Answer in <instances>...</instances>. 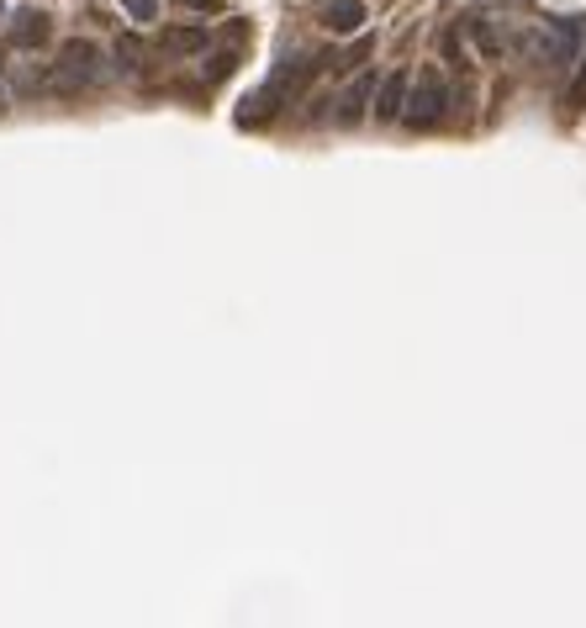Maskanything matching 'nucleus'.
Masks as SVG:
<instances>
[{
	"instance_id": "f03ea898",
	"label": "nucleus",
	"mask_w": 586,
	"mask_h": 628,
	"mask_svg": "<svg viewBox=\"0 0 586 628\" xmlns=\"http://www.w3.org/2000/svg\"><path fill=\"white\" fill-rule=\"evenodd\" d=\"M106 64V53L95 48L90 38H69L64 48H59V59L48 64L53 69V85L48 90H59V95H79V90H90V85H101V69Z\"/></svg>"
},
{
	"instance_id": "f257e3e1",
	"label": "nucleus",
	"mask_w": 586,
	"mask_h": 628,
	"mask_svg": "<svg viewBox=\"0 0 586 628\" xmlns=\"http://www.w3.org/2000/svg\"><path fill=\"white\" fill-rule=\"evenodd\" d=\"M449 106H455V85L444 79V69L423 64L418 79L407 85V112H402V127L429 132V127H438V121L449 117Z\"/></svg>"
},
{
	"instance_id": "20e7f679",
	"label": "nucleus",
	"mask_w": 586,
	"mask_h": 628,
	"mask_svg": "<svg viewBox=\"0 0 586 628\" xmlns=\"http://www.w3.org/2000/svg\"><path fill=\"white\" fill-rule=\"evenodd\" d=\"M11 53H38L53 42V16L42 11V5H22L16 16H11Z\"/></svg>"
},
{
	"instance_id": "7ed1b4c3",
	"label": "nucleus",
	"mask_w": 586,
	"mask_h": 628,
	"mask_svg": "<svg viewBox=\"0 0 586 628\" xmlns=\"http://www.w3.org/2000/svg\"><path fill=\"white\" fill-rule=\"evenodd\" d=\"M582 48H586V22L582 16H545L539 33H534V59L549 64V69H571V64H582Z\"/></svg>"
},
{
	"instance_id": "0eeeda50",
	"label": "nucleus",
	"mask_w": 586,
	"mask_h": 628,
	"mask_svg": "<svg viewBox=\"0 0 586 628\" xmlns=\"http://www.w3.org/2000/svg\"><path fill=\"white\" fill-rule=\"evenodd\" d=\"M212 48V27H201V22H191V27H164L158 33V53H169V59H195V53H206Z\"/></svg>"
},
{
	"instance_id": "6e6552de",
	"label": "nucleus",
	"mask_w": 586,
	"mask_h": 628,
	"mask_svg": "<svg viewBox=\"0 0 586 628\" xmlns=\"http://www.w3.org/2000/svg\"><path fill=\"white\" fill-rule=\"evenodd\" d=\"M370 101H375V75H359L349 90L333 101V106H339V112H333V121H339V127H359V121L370 117Z\"/></svg>"
},
{
	"instance_id": "9b49d317",
	"label": "nucleus",
	"mask_w": 586,
	"mask_h": 628,
	"mask_svg": "<svg viewBox=\"0 0 586 628\" xmlns=\"http://www.w3.org/2000/svg\"><path fill=\"white\" fill-rule=\"evenodd\" d=\"M0 22H5V0H0Z\"/></svg>"
},
{
	"instance_id": "1a4fd4ad",
	"label": "nucleus",
	"mask_w": 586,
	"mask_h": 628,
	"mask_svg": "<svg viewBox=\"0 0 586 628\" xmlns=\"http://www.w3.org/2000/svg\"><path fill=\"white\" fill-rule=\"evenodd\" d=\"M122 11H127L132 22H143V27H149V22H158V11H164V0H122Z\"/></svg>"
},
{
	"instance_id": "9d476101",
	"label": "nucleus",
	"mask_w": 586,
	"mask_h": 628,
	"mask_svg": "<svg viewBox=\"0 0 586 628\" xmlns=\"http://www.w3.org/2000/svg\"><path fill=\"white\" fill-rule=\"evenodd\" d=\"M180 5H191V11H217L222 0H180Z\"/></svg>"
},
{
	"instance_id": "423d86ee",
	"label": "nucleus",
	"mask_w": 586,
	"mask_h": 628,
	"mask_svg": "<svg viewBox=\"0 0 586 628\" xmlns=\"http://www.w3.org/2000/svg\"><path fill=\"white\" fill-rule=\"evenodd\" d=\"M317 22H322L333 38H354V33L370 22V5H365V0H322Z\"/></svg>"
},
{
	"instance_id": "39448f33",
	"label": "nucleus",
	"mask_w": 586,
	"mask_h": 628,
	"mask_svg": "<svg viewBox=\"0 0 586 628\" xmlns=\"http://www.w3.org/2000/svg\"><path fill=\"white\" fill-rule=\"evenodd\" d=\"M407 85H412V75L407 69H391L381 85H375V101H370V117L381 121V127H391V121H402V112H407Z\"/></svg>"
}]
</instances>
